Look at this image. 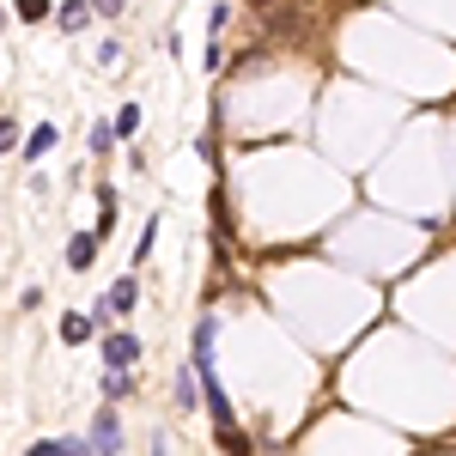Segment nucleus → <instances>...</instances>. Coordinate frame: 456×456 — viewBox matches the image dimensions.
Wrapping results in <instances>:
<instances>
[{"mask_svg":"<svg viewBox=\"0 0 456 456\" xmlns=\"http://www.w3.org/2000/svg\"><path fill=\"white\" fill-rule=\"evenodd\" d=\"M86 444H92V456H116V451H122V426H116V408H98V414H92V432H86Z\"/></svg>","mask_w":456,"mask_h":456,"instance_id":"obj_1","label":"nucleus"},{"mask_svg":"<svg viewBox=\"0 0 456 456\" xmlns=\"http://www.w3.org/2000/svg\"><path fill=\"white\" fill-rule=\"evenodd\" d=\"M104 365L110 371H134L141 365V335H128V329L122 335H104Z\"/></svg>","mask_w":456,"mask_h":456,"instance_id":"obj_2","label":"nucleus"},{"mask_svg":"<svg viewBox=\"0 0 456 456\" xmlns=\"http://www.w3.org/2000/svg\"><path fill=\"white\" fill-rule=\"evenodd\" d=\"M134 305H141V281H134V274H122V281L104 292V305H98V311H104V316H128Z\"/></svg>","mask_w":456,"mask_h":456,"instance_id":"obj_3","label":"nucleus"},{"mask_svg":"<svg viewBox=\"0 0 456 456\" xmlns=\"http://www.w3.org/2000/svg\"><path fill=\"white\" fill-rule=\"evenodd\" d=\"M176 408H183V414L201 408V378H195V365H176Z\"/></svg>","mask_w":456,"mask_h":456,"instance_id":"obj_4","label":"nucleus"},{"mask_svg":"<svg viewBox=\"0 0 456 456\" xmlns=\"http://www.w3.org/2000/svg\"><path fill=\"white\" fill-rule=\"evenodd\" d=\"M86 19H92V0H61L55 6V25L61 31H86Z\"/></svg>","mask_w":456,"mask_h":456,"instance_id":"obj_5","label":"nucleus"},{"mask_svg":"<svg viewBox=\"0 0 456 456\" xmlns=\"http://www.w3.org/2000/svg\"><path fill=\"white\" fill-rule=\"evenodd\" d=\"M92 335H98V322H92V316H79V311H68V316H61V341H68V347L92 341Z\"/></svg>","mask_w":456,"mask_h":456,"instance_id":"obj_6","label":"nucleus"},{"mask_svg":"<svg viewBox=\"0 0 456 456\" xmlns=\"http://www.w3.org/2000/svg\"><path fill=\"white\" fill-rule=\"evenodd\" d=\"M92 262H98V238H92V232H79V238L68 244V268H79V274H86Z\"/></svg>","mask_w":456,"mask_h":456,"instance_id":"obj_7","label":"nucleus"},{"mask_svg":"<svg viewBox=\"0 0 456 456\" xmlns=\"http://www.w3.org/2000/svg\"><path fill=\"white\" fill-rule=\"evenodd\" d=\"M49 146H55V128H49V122H37L31 134H25V159L37 165V152H49Z\"/></svg>","mask_w":456,"mask_h":456,"instance_id":"obj_8","label":"nucleus"},{"mask_svg":"<svg viewBox=\"0 0 456 456\" xmlns=\"http://www.w3.org/2000/svg\"><path fill=\"white\" fill-rule=\"evenodd\" d=\"M104 395H110V402L134 395V371H104Z\"/></svg>","mask_w":456,"mask_h":456,"instance_id":"obj_9","label":"nucleus"},{"mask_svg":"<svg viewBox=\"0 0 456 456\" xmlns=\"http://www.w3.org/2000/svg\"><path fill=\"white\" fill-rule=\"evenodd\" d=\"M134 128H141V104H122V110H116V134L134 141Z\"/></svg>","mask_w":456,"mask_h":456,"instance_id":"obj_10","label":"nucleus"},{"mask_svg":"<svg viewBox=\"0 0 456 456\" xmlns=\"http://www.w3.org/2000/svg\"><path fill=\"white\" fill-rule=\"evenodd\" d=\"M19 141H25V134H19V122H12V116H0V152H12Z\"/></svg>","mask_w":456,"mask_h":456,"instance_id":"obj_11","label":"nucleus"},{"mask_svg":"<svg viewBox=\"0 0 456 456\" xmlns=\"http://www.w3.org/2000/svg\"><path fill=\"white\" fill-rule=\"evenodd\" d=\"M19 19H31V25H37V19H49V0H19Z\"/></svg>","mask_w":456,"mask_h":456,"instance_id":"obj_12","label":"nucleus"},{"mask_svg":"<svg viewBox=\"0 0 456 456\" xmlns=\"http://www.w3.org/2000/svg\"><path fill=\"white\" fill-rule=\"evenodd\" d=\"M110 141H116V128H104V122H98V128H92V152H110Z\"/></svg>","mask_w":456,"mask_h":456,"instance_id":"obj_13","label":"nucleus"},{"mask_svg":"<svg viewBox=\"0 0 456 456\" xmlns=\"http://www.w3.org/2000/svg\"><path fill=\"white\" fill-rule=\"evenodd\" d=\"M61 456H92V444L86 438H61Z\"/></svg>","mask_w":456,"mask_h":456,"instance_id":"obj_14","label":"nucleus"},{"mask_svg":"<svg viewBox=\"0 0 456 456\" xmlns=\"http://www.w3.org/2000/svg\"><path fill=\"white\" fill-rule=\"evenodd\" d=\"M25 456H61V444H49V438H37V444H31Z\"/></svg>","mask_w":456,"mask_h":456,"instance_id":"obj_15","label":"nucleus"},{"mask_svg":"<svg viewBox=\"0 0 456 456\" xmlns=\"http://www.w3.org/2000/svg\"><path fill=\"white\" fill-rule=\"evenodd\" d=\"M92 12H104V19H116V12H122V0H92Z\"/></svg>","mask_w":456,"mask_h":456,"instance_id":"obj_16","label":"nucleus"},{"mask_svg":"<svg viewBox=\"0 0 456 456\" xmlns=\"http://www.w3.org/2000/svg\"><path fill=\"white\" fill-rule=\"evenodd\" d=\"M0 31H6V19H0Z\"/></svg>","mask_w":456,"mask_h":456,"instance_id":"obj_17","label":"nucleus"}]
</instances>
